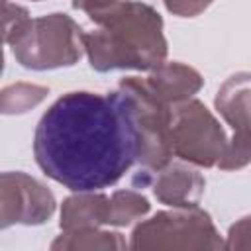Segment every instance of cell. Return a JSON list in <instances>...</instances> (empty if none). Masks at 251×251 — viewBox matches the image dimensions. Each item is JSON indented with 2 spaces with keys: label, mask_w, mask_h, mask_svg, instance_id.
Here are the masks:
<instances>
[{
  "label": "cell",
  "mask_w": 251,
  "mask_h": 251,
  "mask_svg": "<svg viewBox=\"0 0 251 251\" xmlns=\"http://www.w3.org/2000/svg\"><path fill=\"white\" fill-rule=\"evenodd\" d=\"M33 153L39 169L73 192L116 184L137 161V139L120 94L69 92L41 116Z\"/></svg>",
  "instance_id": "obj_1"
},
{
  "label": "cell",
  "mask_w": 251,
  "mask_h": 251,
  "mask_svg": "<svg viewBox=\"0 0 251 251\" xmlns=\"http://www.w3.org/2000/svg\"><path fill=\"white\" fill-rule=\"evenodd\" d=\"M86 14L94 22V29L82 33L84 53L96 71H153L165 61L167 41L163 20L151 6L114 0Z\"/></svg>",
  "instance_id": "obj_2"
},
{
  "label": "cell",
  "mask_w": 251,
  "mask_h": 251,
  "mask_svg": "<svg viewBox=\"0 0 251 251\" xmlns=\"http://www.w3.org/2000/svg\"><path fill=\"white\" fill-rule=\"evenodd\" d=\"M116 92L120 94L129 116L137 139V163L143 173H153L165 167L171 157V106L161 100L145 82V78H124Z\"/></svg>",
  "instance_id": "obj_3"
},
{
  "label": "cell",
  "mask_w": 251,
  "mask_h": 251,
  "mask_svg": "<svg viewBox=\"0 0 251 251\" xmlns=\"http://www.w3.org/2000/svg\"><path fill=\"white\" fill-rule=\"evenodd\" d=\"M82 29L67 14H49L27 24L10 41L20 65L33 71L75 65L84 53Z\"/></svg>",
  "instance_id": "obj_4"
},
{
  "label": "cell",
  "mask_w": 251,
  "mask_h": 251,
  "mask_svg": "<svg viewBox=\"0 0 251 251\" xmlns=\"http://www.w3.org/2000/svg\"><path fill=\"white\" fill-rule=\"evenodd\" d=\"M169 135L173 155L200 167H220L229 147L218 120L194 98L171 106Z\"/></svg>",
  "instance_id": "obj_5"
},
{
  "label": "cell",
  "mask_w": 251,
  "mask_h": 251,
  "mask_svg": "<svg viewBox=\"0 0 251 251\" xmlns=\"http://www.w3.org/2000/svg\"><path fill=\"white\" fill-rule=\"evenodd\" d=\"M55 212L51 190L25 173H0V227L43 224Z\"/></svg>",
  "instance_id": "obj_6"
},
{
  "label": "cell",
  "mask_w": 251,
  "mask_h": 251,
  "mask_svg": "<svg viewBox=\"0 0 251 251\" xmlns=\"http://www.w3.org/2000/svg\"><path fill=\"white\" fill-rule=\"evenodd\" d=\"M216 108L229 122L233 139L227 147L220 169H241L249 161V75L229 76L216 96Z\"/></svg>",
  "instance_id": "obj_7"
},
{
  "label": "cell",
  "mask_w": 251,
  "mask_h": 251,
  "mask_svg": "<svg viewBox=\"0 0 251 251\" xmlns=\"http://www.w3.org/2000/svg\"><path fill=\"white\" fill-rule=\"evenodd\" d=\"M155 176L149 178L145 175H137L135 182L141 180V184L151 182L155 196L169 206L176 208H190L196 206L202 192H204V176L180 163H167L165 167L153 171Z\"/></svg>",
  "instance_id": "obj_8"
},
{
  "label": "cell",
  "mask_w": 251,
  "mask_h": 251,
  "mask_svg": "<svg viewBox=\"0 0 251 251\" xmlns=\"http://www.w3.org/2000/svg\"><path fill=\"white\" fill-rule=\"evenodd\" d=\"M149 88L167 104H176L186 98H192L200 86L202 76L192 67H186L182 63H161L151 71V75L145 78Z\"/></svg>",
  "instance_id": "obj_9"
},
{
  "label": "cell",
  "mask_w": 251,
  "mask_h": 251,
  "mask_svg": "<svg viewBox=\"0 0 251 251\" xmlns=\"http://www.w3.org/2000/svg\"><path fill=\"white\" fill-rule=\"evenodd\" d=\"M108 214L110 198L106 194H96V190L76 192L63 204L61 227L65 231L96 229L100 224H108Z\"/></svg>",
  "instance_id": "obj_10"
},
{
  "label": "cell",
  "mask_w": 251,
  "mask_h": 251,
  "mask_svg": "<svg viewBox=\"0 0 251 251\" xmlns=\"http://www.w3.org/2000/svg\"><path fill=\"white\" fill-rule=\"evenodd\" d=\"M47 94L49 88L27 82L6 86L0 90V114H24L39 102H43Z\"/></svg>",
  "instance_id": "obj_11"
},
{
  "label": "cell",
  "mask_w": 251,
  "mask_h": 251,
  "mask_svg": "<svg viewBox=\"0 0 251 251\" xmlns=\"http://www.w3.org/2000/svg\"><path fill=\"white\" fill-rule=\"evenodd\" d=\"M149 202L135 190H118L110 198V214L108 224L112 226H126L143 214H147Z\"/></svg>",
  "instance_id": "obj_12"
},
{
  "label": "cell",
  "mask_w": 251,
  "mask_h": 251,
  "mask_svg": "<svg viewBox=\"0 0 251 251\" xmlns=\"http://www.w3.org/2000/svg\"><path fill=\"white\" fill-rule=\"evenodd\" d=\"M29 14L25 8L18 4H10L8 0H0V43L12 41L18 31L27 24Z\"/></svg>",
  "instance_id": "obj_13"
},
{
  "label": "cell",
  "mask_w": 251,
  "mask_h": 251,
  "mask_svg": "<svg viewBox=\"0 0 251 251\" xmlns=\"http://www.w3.org/2000/svg\"><path fill=\"white\" fill-rule=\"evenodd\" d=\"M214 0H163L169 12L180 16V18H192L204 12Z\"/></svg>",
  "instance_id": "obj_14"
},
{
  "label": "cell",
  "mask_w": 251,
  "mask_h": 251,
  "mask_svg": "<svg viewBox=\"0 0 251 251\" xmlns=\"http://www.w3.org/2000/svg\"><path fill=\"white\" fill-rule=\"evenodd\" d=\"M108 2H114V0H73V6L76 10H82V12H88L96 6H102V4H108Z\"/></svg>",
  "instance_id": "obj_15"
},
{
  "label": "cell",
  "mask_w": 251,
  "mask_h": 251,
  "mask_svg": "<svg viewBox=\"0 0 251 251\" xmlns=\"http://www.w3.org/2000/svg\"><path fill=\"white\" fill-rule=\"evenodd\" d=\"M4 69V53H2V43H0V73Z\"/></svg>",
  "instance_id": "obj_16"
}]
</instances>
